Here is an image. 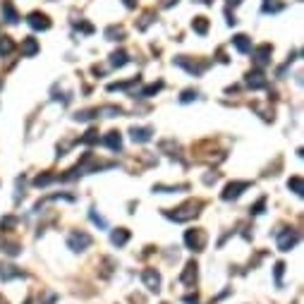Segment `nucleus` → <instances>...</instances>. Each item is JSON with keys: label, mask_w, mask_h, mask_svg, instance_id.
I'll return each instance as SVG.
<instances>
[{"label": "nucleus", "mask_w": 304, "mask_h": 304, "mask_svg": "<svg viewBox=\"0 0 304 304\" xmlns=\"http://www.w3.org/2000/svg\"><path fill=\"white\" fill-rule=\"evenodd\" d=\"M199 2H204V5H208V2H211V0H199Z\"/></svg>", "instance_id": "nucleus-39"}, {"label": "nucleus", "mask_w": 304, "mask_h": 304, "mask_svg": "<svg viewBox=\"0 0 304 304\" xmlns=\"http://www.w3.org/2000/svg\"><path fill=\"white\" fill-rule=\"evenodd\" d=\"M89 218H91V221L96 223L98 228H103V230L108 228V223H106V218H103V216H98V213H96V211H94V208H91V213H89Z\"/></svg>", "instance_id": "nucleus-32"}, {"label": "nucleus", "mask_w": 304, "mask_h": 304, "mask_svg": "<svg viewBox=\"0 0 304 304\" xmlns=\"http://www.w3.org/2000/svg\"><path fill=\"white\" fill-rule=\"evenodd\" d=\"M192 29L196 31V34H208V19L206 17H194V22H192Z\"/></svg>", "instance_id": "nucleus-22"}, {"label": "nucleus", "mask_w": 304, "mask_h": 304, "mask_svg": "<svg viewBox=\"0 0 304 304\" xmlns=\"http://www.w3.org/2000/svg\"><path fill=\"white\" fill-rule=\"evenodd\" d=\"M127 62H129V56H127L124 51H115V53L111 56V65H113V67H124Z\"/></svg>", "instance_id": "nucleus-20"}, {"label": "nucleus", "mask_w": 304, "mask_h": 304, "mask_svg": "<svg viewBox=\"0 0 304 304\" xmlns=\"http://www.w3.org/2000/svg\"><path fill=\"white\" fill-rule=\"evenodd\" d=\"M273 273H276V285H283V273H285V263L278 261L276 268H273Z\"/></svg>", "instance_id": "nucleus-30"}, {"label": "nucleus", "mask_w": 304, "mask_h": 304, "mask_svg": "<svg viewBox=\"0 0 304 304\" xmlns=\"http://www.w3.org/2000/svg\"><path fill=\"white\" fill-rule=\"evenodd\" d=\"M2 251L10 254V256H17V254L22 251V247H19L17 242H2Z\"/></svg>", "instance_id": "nucleus-29"}, {"label": "nucleus", "mask_w": 304, "mask_h": 304, "mask_svg": "<svg viewBox=\"0 0 304 304\" xmlns=\"http://www.w3.org/2000/svg\"><path fill=\"white\" fill-rule=\"evenodd\" d=\"M124 5H127V7H134V5H137V0H122Z\"/></svg>", "instance_id": "nucleus-37"}, {"label": "nucleus", "mask_w": 304, "mask_h": 304, "mask_svg": "<svg viewBox=\"0 0 304 304\" xmlns=\"http://www.w3.org/2000/svg\"><path fill=\"white\" fill-rule=\"evenodd\" d=\"M271 53H273V46H271V43H261L259 48H254V53H251L254 65H256V67H266V65L271 62Z\"/></svg>", "instance_id": "nucleus-6"}, {"label": "nucleus", "mask_w": 304, "mask_h": 304, "mask_svg": "<svg viewBox=\"0 0 304 304\" xmlns=\"http://www.w3.org/2000/svg\"><path fill=\"white\" fill-rule=\"evenodd\" d=\"M240 2H242V0H228V5H233V7H237Z\"/></svg>", "instance_id": "nucleus-38"}, {"label": "nucleus", "mask_w": 304, "mask_h": 304, "mask_svg": "<svg viewBox=\"0 0 304 304\" xmlns=\"http://www.w3.org/2000/svg\"><path fill=\"white\" fill-rule=\"evenodd\" d=\"M263 208H266V199H259L249 211H251V216H259V213H263Z\"/></svg>", "instance_id": "nucleus-33"}, {"label": "nucleus", "mask_w": 304, "mask_h": 304, "mask_svg": "<svg viewBox=\"0 0 304 304\" xmlns=\"http://www.w3.org/2000/svg\"><path fill=\"white\" fill-rule=\"evenodd\" d=\"M184 244L192 249V251H204V247H206V233L204 230H187L184 233Z\"/></svg>", "instance_id": "nucleus-3"}, {"label": "nucleus", "mask_w": 304, "mask_h": 304, "mask_svg": "<svg viewBox=\"0 0 304 304\" xmlns=\"http://www.w3.org/2000/svg\"><path fill=\"white\" fill-rule=\"evenodd\" d=\"M196 96H199V94H196L194 89H184V91H182V96H180V103H189V101H196Z\"/></svg>", "instance_id": "nucleus-31"}, {"label": "nucleus", "mask_w": 304, "mask_h": 304, "mask_svg": "<svg viewBox=\"0 0 304 304\" xmlns=\"http://www.w3.org/2000/svg\"><path fill=\"white\" fill-rule=\"evenodd\" d=\"M161 89H163V82H153V84H149V86H144V89L139 91V96L149 98V96H153V94H158Z\"/></svg>", "instance_id": "nucleus-23"}, {"label": "nucleus", "mask_w": 304, "mask_h": 304, "mask_svg": "<svg viewBox=\"0 0 304 304\" xmlns=\"http://www.w3.org/2000/svg\"><path fill=\"white\" fill-rule=\"evenodd\" d=\"M2 17H5V22H10V24H17V22H19V14H17V10H14V5L10 0L2 2Z\"/></svg>", "instance_id": "nucleus-16"}, {"label": "nucleus", "mask_w": 304, "mask_h": 304, "mask_svg": "<svg viewBox=\"0 0 304 304\" xmlns=\"http://www.w3.org/2000/svg\"><path fill=\"white\" fill-rule=\"evenodd\" d=\"M0 278L2 280H12V278H24V271L17 266H2L0 268Z\"/></svg>", "instance_id": "nucleus-18"}, {"label": "nucleus", "mask_w": 304, "mask_h": 304, "mask_svg": "<svg viewBox=\"0 0 304 304\" xmlns=\"http://www.w3.org/2000/svg\"><path fill=\"white\" fill-rule=\"evenodd\" d=\"M91 235L89 233H84V230H74V233H69L67 235V247L72 251H84V249L91 247Z\"/></svg>", "instance_id": "nucleus-2"}, {"label": "nucleus", "mask_w": 304, "mask_h": 304, "mask_svg": "<svg viewBox=\"0 0 304 304\" xmlns=\"http://www.w3.org/2000/svg\"><path fill=\"white\" fill-rule=\"evenodd\" d=\"M27 22H29V27L36 29V31H48V29H51V19L43 12H31L27 17Z\"/></svg>", "instance_id": "nucleus-9"}, {"label": "nucleus", "mask_w": 304, "mask_h": 304, "mask_svg": "<svg viewBox=\"0 0 304 304\" xmlns=\"http://www.w3.org/2000/svg\"><path fill=\"white\" fill-rule=\"evenodd\" d=\"M233 43H235V48L240 53H249L251 51V39H249L247 34H237L235 39H233Z\"/></svg>", "instance_id": "nucleus-17"}, {"label": "nucleus", "mask_w": 304, "mask_h": 304, "mask_svg": "<svg viewBox=\"0 0 304 304\" xmlns=\"http://www.w3.org/2000/svg\"><path fill=\"white\" fill-rule=\"evenodd\" d=\"M103 144H106L111 151H120V149H122V134L113 129V132H108V134L103 137Z\"/></svg>", "instance_id": "nucleus-12"}, {"label": "nucleus", "mask_w": 304, "mask_h": 304, "mask_svg": "<svg viewBox=\"0 0 304 304\" xmlns=\"http://www.w3.org/2000/svg\"><path fill=\"white\" fill-rule=\"evenodd\" d=\"M53 180H58L56 175H51V173H43V175H39V178L34 180V184H36V187H46V184H51Z\"/></svg>", "instance_id": "nucleus-28"}, {"label": "nucleus", "mask_w": 304, "mask_h": 304, "mask_svg": "<svg viewBox=\"0 0 304 304\" xmlns=\"http://www.w3.org/2000/svg\"><path fill=\"white\" fill-rule=\"evenodd\" d=\"M196 276H199V263H196V261H187V266H184V271H182L180 280L184 283V285H194V283H196Z\"/></svg>", "instance_id": "nucleus-11"}, {"label": "nucleus", "mask_w": 304, "mask_h": 304, "mask_svg": "<svg viewBox=\"0 0 304 304\" xmlns=\"http://www.w3.org/2000/svg\"><path fill=\"white\" fill-rule=\"evenodd\" d=\"M111 242L115 244V247H124V244L129 242V230H127V228H118V230H113Z\"/></svg>", "instance_id": "nucleus-14"}, {"label": "nucleus", "mask_w": 304, "mask_h": 304, "mask_svg": "<svg viewBox=\"0 0 304 304\" xmlns=\"http://www.w3.org/2000/svg\"><path fill=\"white\" fill-rule=\"evenodd\" d=\"M184 189H189V184H178V187H168V184H153V192H158V194L184 192Z\"/></svg>", "instance_id": "nucleus-21"}, {"label": "nucleus", "mask_w": 304, "mask_h": 304, "mask_svg": "<svg viewBox=\"0 0 304 304\" xmlns=\"http://www.w3.org/2000/svg\"><path fill=\"white\" fill-rule=\"evenodd\" d=\"M106 36H108L111 41H120V39L124 36V31L120 27H108V29H106Z\"/></svg>", "instance_id": "nucleus-27"}, {"label": "nucleus", "mask_w": 304, "mask_h": 304, "mask_svg": "<svg viewBox=\"0 0 304 304\" xmlns=\"http://www.w3.org/2000/svg\"><path fill=\"white\" fill-rule=\"evenodd\" d=\"M297 242H300V233H297L295 228H285V230L278 235V249H280V251H290Z\"/></svg>", "instance_id": "nucleus-5"}, {"label": "nucleus", "mask_w": 304, "mask_h": 304, "mask_svg": "<svg viewBox=\"0 0 304 304\" xmlns=\"http://www.w3.org/2000/svg\"><path fill=\"white\" fill-rule=\"evenodd\" d=\"M175 2H178V0H163V7H173Z\"/></svg>", "instance_id": "nucleus-36"}, {"label": "nucleus", "mask_w": 304, "mask_h": 304, "mask_svg": "<svg viewBox=\"0 0 304 304\" xmlns=\"http://www.w3.org/2000/svg\"><path fill=\"white\" fill-rule=\"evenodd\" d=\"M14 51V41L10 36H0V56H10Z\"/></svg>", "instance_id": "nucleus-24"}, {"label": "nucleus", "mask_w": 304, "mask_h": 304, "mask_svg": "<svg viewBox=\"0 0 304 304\" xmlns=\"http://www.w3.org/2000/svg\"><path fill=\"white\" fill-rule=\"evenodd\" d=\"M79 141H82L84 146H94V144H98V129H89Z\"/></svg>", "instance_id": "nucleus-26"}, {"label": "nucleus", "mask_w": 304, "mask_h": 304, "mask_svg": "<svg viewBox=\"0 0 304 304\" xmlns=\"http://www.w3.org/2000/svg\"><path fill=\"white\" fill-rule=\"evenodd\" d=\"M134 84H139V77H134V79H129V82L108 84V91H124V89H129V86H134Z\"/></svg>", "instance_id": "nucleus-25"}, {"label": "nucleus", "mask_w": 304, "mask_h": 304, "mask_svg": "<svg viewBox=\"0 0 304 304\" xmlns=\"http://www.w3.org/2000/svg\"><path fill=\"white\" fill-rule=\"evenodd\" d=\"M22 53L27 58H34L36 53H39V41L34 39V36H27L24 41H22Z\"/></svg>", "instance_id": "nucleus-15"}, {"label": "nucleus", "mask_w": 304, "mask_h": 304, "mask_svg": "<svg viewBox=\"0 0 304 304\" xmlns=\"http://www.w3.org/2000/svg\"><path fill=\"white\" fill-rule=\"evenodd\" d=\"M141 280H144V285L151 292H161V273H158L156 268H146V271L141 273Z\"/></svg>", "instance_id": "nucleus-8"}, {"label": "nucleus", "mask_w": 304, "mask_h": 304, "mask_svg": "<svg viewBox=\"0 0 304 304\" xmlns=\"http://www.w3.org/2000/svg\"><path fill=\"white\" fill-rule=\"evenodd\" d=\"M151 134H153L151 127H132V129H129V137H132L134 144H146V141H151Z\"/></svg>", "instance_id": "nucleus-10"}, {"label": "nucleus", "mask_w": 304, "mask_h": 304, "mask_svg": "<svg viewBox=\"0 0 304 304\" xmlns=\"http://www.w3.org/2000/svg\"><path fill=\"white\" fill-rule=\"evenodd\" d=\"M14 225H17V218H14V216H7V218L0 221V228H2V230H10V228H14Z\"/></svg>", "instance_id": "nucleus-34"}, {"label": "nucleus", "mask_w": 304, "mask_h": 304, "mask_svg": "<svg viewBox=\"0 0 304 304\" xmlns=\"http://www.w3.org/2000/svg\"><path fill=\"white\" fill-rule=\"evenodd\" d=\"M288 189H292L297 196H304V180L300 178V175L290 178V180H288Z\"/></svg>", "instance_id": "nucleus-19"}, {"label": "nucleus", "mask_w": 304, "mask_h": 304, "mask_svg": "<svg viewBox=\"0 0 304 304\" xmlns=\"http://www.w3.org/2000/svg\"><path fill=\"white\" fill-rule=\"evenodd\" d=\"M244 82H247L249 89H266L268 86V82H266V77H263L261 72H249Z\"/></svg>", "instance_id": "nucleus-13"}, {"label": "nucleus", "mask_w": 304, "mask_h": 304, "mask_svg": "<svg viewBox=\"0 0 304 304\" xmlns=\"http://www.w3.org/2000/svg\"><path fill=\"white\" fill-rule=\"evenodd\" d=\"M184 302H187V304H196V302H199V295H184Z\"/></svg>", "instance_id": "nucleus-35"}, {"label": "nucleus", "mask_w": 304, "mask_h": 304, "mask_svg": "<svg viewBox=\"0 0 304 304\" xmlns=\"http://www.w3.org/2000/svg\"><path fill=\"white\" fill-rule=\"evenodd\" d=\"M175 65H180V67H184L189 74H194V77H199L204 69L208 67V62H194V60H189L187 56H180V58H175Z\"/></svg>", "instance_id": "nucleus-7"}, {"label": "nucleus", "mask_w": 304, "mask_h": 304, "mask_svg": "<svg viewBox=\"0 0 304 304\" xmlns=\"http://www.w3.org/2000/svg\"><path fill=\"white\" fill-rule=\"evenodd\" d=\"M199 208H201V201H189V204H184V206H180V208H166L163 216L170 218V221H175V223H187V221H192V218L199 216Z\"/></svg>", "instance_id": "nucleus-1"}, {"label": "nucleus", "mask_w": 304, "mask_h": 304, "mask_svg": "<svg viewBox=\"0 0 304 304\" xmlns=\"http://www.w3.org/2000/svg\"><path fill=\"white\" fill-rule=\"evenodd\" d=\"M251 187V182L247 180H237V182H230V184H225V189H223V201H233V199H240L244 189Z\"/></svg>", "instance_id": "nucleus-4"}]
</instances>
